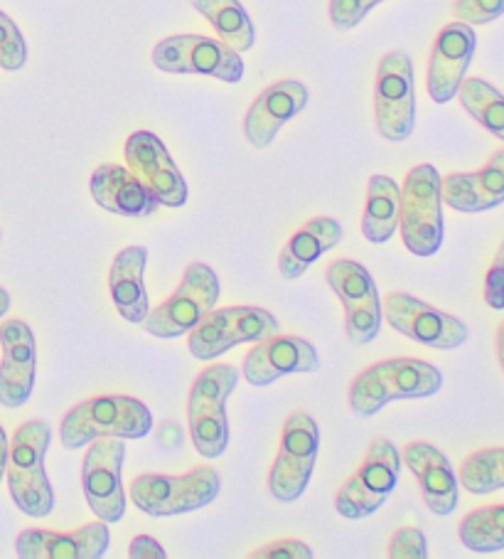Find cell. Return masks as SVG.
I'll return each mask as SVG.
<instances>
[{"label":"cell","mask_w":504,"mask_h":559,"mask_svg":"<svg viewBox=\"0 0 504 559\" xmlns=\"http://www.w3.org/2000/svg\"><path fill=\"white\" fill-rule=\"evenodd\" d=\"M380 3L384 0H329V23L337 31H352Z\"/></svg>","instance_id":"836d02e7"},{"label":"cell","mask_w":504,"mask_h":559,"mask_svg":"<svg viewBox=\"0 0 504 559\" xmlns=\"http://www.w3.org/2000/svg\"><path fill=\"white\" fill-rule=\"evenodd\" d=\"M25 62H27V45L21 27L0 11V67H3L5 72H17L23 70Z\"/></svg>","instance_id":"d6a6232c"},{"label":"cell","mask_w":504,"mask_h":559,"mask_svg":"<svg viewBox=\"0 0 504 559\" xmlns=\"http://www.w3.org/2000/svg\"><path fill=\"white\" fill-rule=\"evenodd\" d=\"M320 355L315 345L296 335H271L266 341H259L254 350L247 353L241 372L254 388H266L286 374L298 372H317Z\"/></svg>","instance_id":"ac0fdd59"},{"label":"cell","mask_w":504,"mask_h":559,"mask_svg":"<svg viewBox=\"0 0 504 559\" xmlns=\"http://www.w3.org/2000/svg\"><path fill=\"white\" fill-rule=\"evenodd\" d=\"M386 555L392 559H425L429 557V539L419 527H399L389 539Z\"/></svg>","instance_id":"d590c367"},{"label":"cell","mask_w":504,"mask_h":559,"mask_svg":"<svg viewBox=\"0 0 504 559\" xmlns=\"http://www.w3.org/2000/svg\"><path fill=\"white\" fill-rule=\"evenodd\" d=\"M155 439L163 449H180L182 447V429L176 421H163L158 429H155Z\"/></svg>","instance_id":"ab89813d"},{"label":"cell","mask_w":504,"mask_h":559,"mask_svg":"<svg viewBox=\"0 0 504 559\" xmlns=\"http://www.w3.org/2000/svg\"><path fill=\"white\" fill-rule=\"evenodd\" d=\"M443 202L465 215L488 212L504 202V148L475 173H453L441 180Z\"/></svg>","instance_id":"44dd1931"},{"label":"cell","mask_w":504,"mask_h":559,"mask_svg":"<svg viewBox=\"0 0 504 559\" xmlns=\"http://www.w3.org/2000/svg\"><path fill=\"white\" fill-rule=\"evenodd\" d=\"M382 304L380 292L364 296L362 301L347 304L345 306V325H347V338L355 345L372 343L382 331Z\"/></svg>","instance_id":"1f68e13d"},{"label":"cell","mask_w":504,"mask_h":559,"mask_svg":"<svg viewBox=\"0 0 504 559\" xmlns=\"http://www.w3.org/2000/svg\"><path fill=\"white\" fill-rule=\"evenodd\" d=\"M441 173L429 163L406 176L399 202V229L406 249L416 257L439 254L443 245Z\"/></svg>","instance_id":"5b68a950"},{"label":"cell","mask_w":504,"mask_h":559,"mask_svg":"<svg viewBox=\"0 0 504 559\" xmlns=\"http://www.w3.org/2000/svg\"><path fill=\"white\" fill-rule=\"evenodd\" d=\"M239 370L231 365H212L192 382L188 419L192 443L205 459H219L229 447L227 400L237 390Z\"/></svg>","instance_id":"277c9868"},{"label":"cell","mask_w":504,"mask_h":559,"mask_svg":"<svg viewBox=\"0 0 504 559\" xmlns=\"http://www.w3.org/2000/svg\"><path fill=\"white\" fill-rule=\"evenodd\" d=\"M153 431V414L141 400L101 394L64 414L60 439L64 449H82L99 437L143 439Z\"/></svg>","instance_id":"7a4b0ae2"},{"label":"cell","mask_w":504,"mask_h":559,"mask_svg":"<svg viewBox=\"0 0 504 559\" xmlns=\"http://www.w3.org/2000/svg\"><path fill=\"white\" fill-rule=\"evenodd\" d=\"M453 15L468 25H488L504 15V0H455Z\"/></svg>","instance_id":"e575fe53"},{"label":"cell","mask_w":504,"mask_h":559,"mask_svg":"<svg viewBox=\"0 0 504 559\" xmlns=\"http://www.w3.org/2000/svg\"><path fill=\"white\" fill-rule=\"evenodd\" d=\"M382 313L404 338L421 343L433 350H455L468 341V325L460 318L441 311V308L419 301L409 294H392L384 301Z\"/></svg>","instance_id":"4fadbf2b"},{"label":"cell","mask_w":504,"mask_h":559,"mask_svg":"<svg viewBox=\"0 0 504 559\" xmlns=\"http://www.w3.org/2000/svg\"><path fill=\"white\" fill-rule=\"evenodd\" d=\"M484 301L494 311H504V242L497 257H494L488 276H484Z\"/></svg>","instance_id":"8d00e7d4"},{"label":"cell","mask_w":504,"mask_h":559,"mask_svg":"<svg viewBox=\"0 0 504 559\" xmlns=\"http://www.w3.org/2000/svg\"><path fill=\"white\" fill-rule=\"evenodd\" d=\"M52 441L47 421H25L8 449V488L15 508L31 518H47L55 510V488L47 478L45 456Z\"/></svg>","instance_id":"3957f363"},{"label":"cell","mask_w":504,"mask_h":559,"mask_svg":"<svg viewBox=\"0 0 504 559\" xmlns=\"http://www.w3.org/2000/svg\"><path fill=\"white\" fill-rule=\"evenodd\" d=\"M460 543L478 555L504 549V506H484L463 518L458 527Z\"/></svg>","instance_id":"f1b7e54d"},{"label":"cell","mask_w":504,"mask_h":559,"mask_svg":"<svg viewBox=\"0 0 504 559\" xmlns=\"http://www.w3.org/2000/svg\"><path fill=\"white\" fill-rule=\"evenodd\" d=\"M399 449L384 437L374 439L364 456V464L337 490V513L347 520H362L374 515L384 506V500L394 493L396 484H399Z\"/></svg>","instance_id":"9c48e42d"},{"label":"cell","mask_w":504,"mask_h":559,"mask_svg":"<svg viewBox=\"0 0 504 559\" xmlns=\"http://www.w3.org/2000/svg\"><path fill=\"white\" fill-rule=\"evenodd\" d=\"M343 239L340 222L333 217H313L288 239L284 252L278 257V272L286 282L303 276L310 264L329 252Z\"/></svg>","instance_id":"d4e9b609"},{"label":"cell","mask_w":504,"mask_h":559,"mask_svg":"<svg viewBox=\"0 0 504 559\" xmlns=\"http://www.w3.org/2000/svg\"><path fill=\"white\" fill-rule=\"evenodd\" d=\"M458 99L463 109L480 123L482 129H488L492 136L504 141V94L494 90L492 84L478 76H468L463 80L458 90Z\"/></svg>","instance_id":"83f0119b"},{"label":"cell","mask_w":504,"mask_h":559,"mask_svg":"<svg viewBox=\"0 0 504 559\" xmlns=\"http://www.w3.org/2000/svg\"><path fill=\"white\" fill-rule=\"evenodd\" d=\"M0 404L17 409L31 400L37 378V343L35 333L25 321L11 318L0 325Z\"/></svg>","instance_id":"2e32d148"},{"label":"cell","mask_w":504,"mask_h":559,"mask_svg":"<svg viewBox=\"0 0 504 559\" xmlns=\"http://www.w3.org/2000/svg\"><path fill=\"white\" fill-rule=\"evenodd\" d=\"M458 484L472 496H488L504 488V449H480L463 461Z\"/></svg>","instance_id":"f546056e"},{"label":"cell","mask_w":504,"mask_h":559,"mask_svg":"<svg viewBox=\"0 0 504 559\" xmlns=\"http://www.w3.org/2000/svg\"><path fill=\"white\" fill-rule=\"evenodd\" d=\"M8 449H11V443H8L5 429L0 427V480H3L5 468H8Z\"/></svg>","instance_id":"60d3db41"},{"label":"cell","mask_w":504,"mask_h":559,"mask_svg":"<svg viewBox=\"0 0 504 559\" xmlns=\"http://www.w3.org/2000/svg\"><path fill=\"white\" fill-rule=\"evenodd\" d=\"M404 461L421 486V496L435 515H451L458 508V476L451 461L431 443L416 441L404 449Z\"/></svg>","instance_id":"603a6c76"},{"label":"cell","mask_w":504,"mask_h":559,"mask_svg":"<svg viewBox=\"0 0 504 559\" xmlns=\"http://www.w3.org/2000/svg\"><path fill=\"white\" fill-rule=\"evenodd\" d=\"M494 345H497V360L504 370V321L497 328V341H494Z\"/></svg>","instance_id":"b9f144b4"},{"label":"cell","mask_w":504,"mask_h":559,"mask_svg":"<svg viewBox=\"0 0 504 559\" xmlns=\"http://www.w3.org/2000/svg\"><path fill=\"white\" fill-rule=\"evenodd\" d=\"M109 523H92L72 533L52 530H23L15 539V552L21 559H99L109 549Z\"/></svg>","instance_id":"ffe728a7"},{"label":"cell","mask_w":504,"mask_h":559,"mask_svg":"<svg viewBox=\"0 0 504 559\" xmlns=\"http://www.w3.org/2000/svg\"><path fill=\"white\" fill-rule=\"evenodd\" d=\"M374 119L382 139L406 141L416 123V86L413 62L406 52L382 57L374 80Z\"/></svg>","instance_id":"7c38bea8"},{"label":"cell","mask_w":504,"mask_h":559,"mask_svg":"<svg viewBox=\"0 0 504 559\" xmlns=\"http://www.w3.org/2000/svg\"><path fill=\"white\" fill-rule=\"evenodd\" d=\"M443 374L435 365L416 358H392L357 374L350 388V409L374 417L396 400H423L439 394Z\"/></svg>","instance_id":"6da1fadb"},{"label":"cell","mask_w":504,"mask_h":559,"mask_svg":"<svg viewBox=\"0 0 504 559\" xmlns=\"http://www.w3.org/2000/svg\"><path fill=\"white\" fill-rule=\"evenodd\" d=\"M320 449L317 421L308 412H293L284 424L280 447L268 474L271 496L280 503H293L305 493L313 478Z\"/></svg>","instance_id":"8fae6325"},{"label":"cell","mask_w":504,"mask_h":559,"mask_svg":"<svg viewBox=\"0 0 504 559\" xmlns=\"http://www.w3.org/2000/svg\"><path fill=\"white\" fill-rule=\"evenodd\" d=\"M219 490L221 478L217 471L200 466L185 476H139L131 486V498L141 513L151 518H170L207 508L219 496Z\"/></svg>","instance_id":"8992f818"},{"label":"cell","mask_w":504,"mask_h":559,"mask_svg":"<svg viewBox=\"0 0 504 559\" xmlns=\"http://www.w3.org/2000/svg\"><path fill=\"white\" fill-rule=\"evenodd\" d=\"M153 64L168 74H200L237 84L244 76V60L221 40L205 35H172L153 47Z\"/></svg>","instance_id":"30bf717a"},{"label":"cell","mask_w":504,"mask_h":559,"mask_svg":"<svg viewBox=\"0 0 504 559\" xmlns=\"http://www.w3.org/2000/svg\"><path fill=\"white\" fill-rule=\"evenodd\" d=\"M8 308H11V294H8L5 288L0 286V318L8 313Z\"/></svg>","instance_id":"7bdbcfd3"},{"label":"cell","mask_w":504,"mask_h":559,"mask_svg":"<svg viewBox=\"0 0 504 559\" xmlns=\"http://www.w3.org/2000/svg\"><path fill=\"white\" fill-rule=\"evenodd\" d=\"M251 559H313V549L300 539H278L249 555Z\"/></svg>","instance_id":"74e56055"},{"label":"cell","mask_w":504,"mask_h":559,"mask_svg":"<svg viewBox=\"0 0 504 559\" xmlns=\"http://www.w3.org/2000/svg\"><path fill=\"white\" fill-rule=\"evenodd\" d=\"M478 35L468 23H448L439 33L429 60V94L435 104H448L458 96L465 72L472 62Z\"/></svg>","instance_id":"e0dca14e"},{"label":"cell","mask_w":504,"mask_h":559,"mask_svg":"<svg viewBox=\"0 0 504 559\" xmlns=\"http://www.w3.org/2000/svg\"><path fill=\"white\" fill-rule=\"evenodd\" d=\"M278 333V321L271 311L259 306L212 308L188 333L192 358L215 360L241 343H259Z\"/></svg>","instance_id":"52a82bcc"},{"label":"cell","mask_w":504,"mask_h":559,"mask_svg":"<svg viewBox=\"0 0 504 559\" xmlns=\"http://www.w3.org/2000/svg\"><path fill=\"white\" fill-rule=\"evenodd\" d=\"M125 163L143 180L158 205L182 207L188 202V182L165 143L151 131H135L125 141Z\"/></svg>","instance_id":"9a60e30c"},{"label":"cell","mask_w":504,"mask_h":559,"mask_svg":"<svg viewBox=\"0 0 504 559\" xmlns=\"http://www.w3.org/2000/svg\"><path fill=\"white\" fill-rule=\"evenodd\" d=\"M145 264H148V249L145 247L121 249L111 264L109 292L116 311L129 323H143L145 316L151 313L148 292L143 286Z\"/></svg>","instance_id":"cb8c5ba5"},{"label":"cell","mask_w":504,"mask_h":559,"mask_svg":"<svg viewBox=\"0 0 504 559\" xmlns=\"http://www.w3.org/2000/svg\"><path fill=\"white\" fill-rule=\"evenodd\" d=\"M192 8L200 15H205L215 27L219 40L229 45L231 50L249 52L256 43L254 23L247 13V8L239 0H192Z\"/></svg>","instance_id":"4316f807"},{"label":"cell","mask_w":504,"mask_h":559,"mask_svg":"<svg viewBox=\"0 0 504 559\" xmlns=\"http://www.w3.org/2000/svg\"><path fill=\"white\" fill-rule=\"evenodd\" d=\"M219 301V278L215 269L195 262L185 269L178 292L145 316L143 328L155 338L188 335Z\"/></svg>","instance_id":"ba28073f"},{"label":"cell","mask_w":504,"mask_h":559,"mask_svg":"<svg viewBox=\"0 0 504 559\" xmlns=\"http://www.w3.org/2000/svg\"><path fill=\"white\" fill-rule=\"evenodd\" d=\"M125 459L123 439L99 437L86 449L82 464V488L86 506L104 523H119L125 513L121 468Z\"/></svg>","instance_id":"5bb4252c"},{"label":"cell","mask_w":504,"mask_h":559,"mask_svg":"<svg viewBox=\"0 0 504 559\" xmlns=\"http://www.w3.org/2000/svg\"><path fill=\"white\" fill-rule=\"evenodd\" d=\"M327 284L345 306L362 301V298L370 294H376L372 274L367 272L362 264L352 262V259H337V262L329 264Z\"/></svg>","instance_id":"4dcf8cb0"},{"label":"cell","mask_w":504,"mask_h":559,"mask_svg":"<svg viewBox=\"0 0 504 559\" xmlns=\"http://www.w3.org/2000/svg\"><path fill=\"white\" fill-rule=\"evenodd\" d=\"M308 99V86L298 80H284L266 86V90L256 96L254 104L249 106L244 119V133L251 146H271L278 136V131L305 109Z\"/></svg>","instance_id":"d6986e66"},{"label":"cell","mask_w":504,"mask_h":559,"mask_svg":"<svg viewBox=\"0 0 504 559\" xmlns=\"http://www.w3.org/2000/svg\"><path fill=\"white\" fill-rule=\"evenodd\" d=\"M92 198L99 207L119 217H148L158 210V200L143 186L131 168L104 163L89 180Z\"/></svg>","instance_id":"7402d4cb"},{"label":"cell","mask_w":504,"mask_h":559,"mask_svg":"<svg viewBox=\"0 0 504 559\" xmlns=\"http://www.w3.org/2000/svg\"><path fill=\"white\" fill-rule=\"evenodd\" d=\"M401 188L389 176H372L367 186V205L362 217V235L367 242L384 245L399 229Z\"/></svg>","instance_id":"484cf974"},{"label":"cell","mask_w":504,"mask_h":559,"mask_svg":"<svg viewBox=\"0 0 504 559\" xmlns=\"http://www.w3.org/2000/svg\"><path fill=\"white\" fill-rule=\"evenodd\" d=\"M129 557L131 559H165V557H168V552H165V547L155 537L139 535V537L131 539Z\"/></svg>","instance_id":"f35d334b"}]
</instances>
